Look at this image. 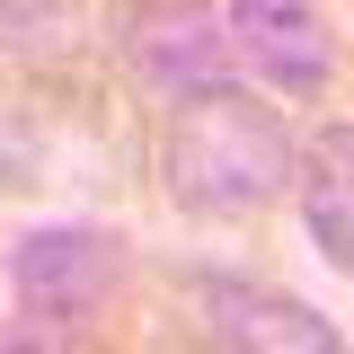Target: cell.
Returning <instances> with one entry per match:
<instances>
[{"mask_svg":"<svg viewBox=\"0 0 354 354\" xmlns=\"http://www.w3.org/2000/svg\"><path fill=\"white\" fill-rule=\"evenodd\" d=\"M292 133L274 124V106H257L248 88H195L169 106V142H160V186L169 204L204 221H239V213H266L283 186H292Z\"/></svg>","mask_w":354,"mask_h":354,"instance_id":"6da1fadb","label":"cell"},{"mask_svg":"<svg viewBox=\"0 0 354 354\" xmlns=\"http://www.w3.org/2000/svg\"><path fill=\"white\" fill-rule=\"evenodd\" d=\"M124 62L142 88H160V97H195V88L230 80V27H221L204 0H142L124 18Z\"/></svg>","mask_w":354,"mask_h":354,"instance_id":"7a4b0ae2","label":"cell"},{"mask_svg":"<svg viewBox=\"0 0 354 354\" xmlns=\"http://www.w3.org/2000/svg\"><path fill=\"white\" fill-rule=\"evenodd\" d=\"M221 27H230V53L248 71H266L283 97H319L337 71V36H328L319 0H230Z\"/></svg>","mask_w":354,"mask_h":354,"instance_id":"3957f363","label":"cell"},{"mask_svg":"<svg viewBox=\"0 0 354 354\" xmlns=\"http://www.w3.org/2000/svg\"><path fill=\"white\" fill-rule=\"evenodd\" d=\"M204 328H213L221 354H346V337L319 319L310 301L292 292H266V283H204Z\"/></svg>","mask_w":354,"mask_h":354,"instance_id":"277c9868","label":"cell"},{"mask_svg":"<svg viewBox=\"0 0 354 354\" xmlns=\"http://www.w3.org/2000/svg\"><path fill=\"white\" fill-rule=\"evenodd\" d=\"M9 283L27 310H53V319H97L106 283H115V248L97 230H27L9 248Z\"/></svg>","mask_w":354,"mask_h":354,"instance_id":"5b68a950","label":"cell"},{"mask_svg":"<svg viewBox=\"0 0 354 354\" xmlns=\"http://www.w3.org/2000/svg\"><path fill=\"white\" fill-rule=\"evenodd\" d=\"M292 186H301V221L319 239V257L354 274V124H319L292 160Z\"/></svg>","mask_w":354,"mask_h":354,"instance_id":"8992f818","label":"cell"},{"mask_svg":"<svg viewBox=\"0 0 354 354\" xmlns=\"http://www.w3.org/2000/svg\"><path fill=\"white\" fill-rule=\"evenodd\" d=\"M71 36V0H0V44L9 53H53Z\"/></svg>","mask_w":354,"mask_h":354,"instance_id":"52a82bcc","label":"cell"},{"mask_svg":"<svg viewBox=\"0 0 354 354\" xmlns=\"http://www.w3.org/2000/svg\"><path fill=\"white\" fill-rule=\"evenodd\" d=\"M0 354H88V328H80V319H53V310H27V301H18V319L0 328Z\"/></svg>","mask_w":354,"mask_h":354,"instance_id":"ba28073f","label":"cell"}]
</instances>
